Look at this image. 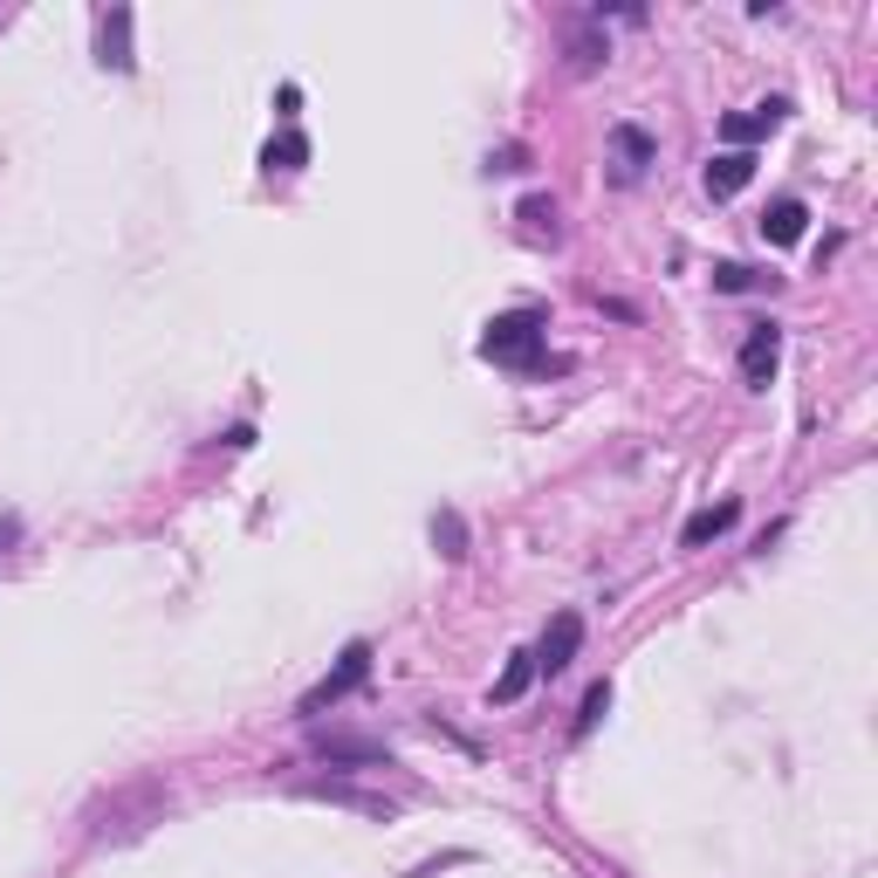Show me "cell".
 <instances>
[{
  "mask_svg": "<svg viewBox=\"0 0 878 878\" xmlns=\"http://www.w3.org/2000/svg\"><path fill=\"white\" fill-rule=\"evenodd\" d=\"M481 357L488 365H536L542 357V309H508V316H495L488 323V337H481Z\"/></svg>",
  "mask_w": 878,
  "mask_h": 878,
  "instance_id": "cell-1",
  "label": "cell"
},
{
  "mask_svg": "<svg viewBox=\"0 0 878 878\" xmlns=\"http://www.w3.org/2000/svg\"><path fill=\"white\" fill-rule=\"evenodd\" d=\"M371 680V646H365V638H350V646H343V659L323 672V680H316L302 700H296V714H323V707H337L343 694H357V687H365Z\"/></svg>",
  "mask_w": 878,
  "mask_h": 878,
  "instance_id": "cell-2",
  "label": "cell"
},
{
  "mask_svg": "<svg viewBox=\"0 0 878 878\" xmlns=\"http://www.w3.org/2000/svg\"><path fill=\"white\" fill-rule=\"evenodd\" d=\"M577 646H583V618L577 611H556L549 631H542V646H536V672H549V680H556V672L577 659Z\"/></svg>",
  "mask_w": 878,
  "mask_h": 878,
  "instance_id": "cell-3",
  "label": "cell"
},
{
  "mask_svg": "<svg viewBox=\"0 0 878 878\" xmlns=\"http://www.w3.org/2000/svg\"><path fill=\"white\" fill-rule=\"evenodd\" d=\"M789 117V103L782 97H769V103H755V110H735V117H721V138H728V151H748L755 138H769L776 124Z\"/></svg>",
  "mask_w": 878,
  "mask_h": 878,
  "instance_id": "cell-4",
  "label": "cell"
},
{
  "mask_svg": "<svg viewBox=\"0 0 878 878\" xmlns=\"http://www.w3.org/2000/svg\"><path fill=\"white\" fill-rule=\"evenodd\" d=\"M776 365H782V330H776V323H755L748 343H741V378L762 391V385L776 378Z\"/></svg>",
  "mask_w": 878,
  "mask_h": 878,
  "instance_id": "cell-5",
  "label": "cell"
},
{
  "mask_svg": "<svg viewBox=\"0 0 878 878\" xmlns=\"http://www.w3.org/2000/svg\"><path fill=\"white\" fill-rule=\"evenodd\" d=\"M97 49H103L97 62H103V69H117V76H124V69L138 62V56H131V8H110V14L97 21Z\"/></svg>",
  "mask_w": 878,
  "mask_h": 878,
  "instance_id": "cell-6",
  "label": "cell"
},
{
  "mask_svg": "<svg viewBox=\"0 0 878 878\" xmlns=\"http://www.w3.org/2000/svg\"><path fill=\"white\" fill-rule=\"evenodd\" d=\"M611 151H618V179H625V186H631V179L659 158L652 131H638V124H611Z\"/></svg>",
  "mask_w": 878,
  "mask_h": 878,
  "instance_id": "cell-7",
  "label": "cell"
},
{
  "mask_svg": "<svg viewBox=\"0 0 878 878\" xmlns=\"http://www.w3.org/2000/svg\"><path fill=\"white\" fill-rule=\"evenodd\" d=\"M735 522H741V501H714V508L687 515V529H680V549H707L714 536H728Z\"/></svg>",
  "mask_w": 878,
  "mask_h": 878,
  "instance_id": "cell-8",
  "label": "cell"
},
{
  "mask_svg": "<svg viewBox=\"0 0 878 878\" xmlns=\"http://www.w3.org/2000/svg\"><path fill=\"white\" fill-rule=\"evenodd\" d=\"M804 227H810V207H804V199H776V207L762 213V241H769V248H796V241H804Z\"/></svg>",
  "mask_w": 878,
  "mask_h": 878,
  "instance_id": "cell-9",
  "label": "cell"
},
{
  "mask_svg": "<svg viewBox=\"0 0 878 878\" xmlns=\"http://www.w3.org/2000/svg\"><path fill=\"white\" fill-rule=\"evenodd\" d=\"M748 179H755V151H714V166H707V192L714 199H735Z\"/></svg>",
  "mask_w": 878,
  "mask_h": 878,
  "instance_id": "cell-10",
  "label": "cell"
},
{
  "mask_svg": "<svg viewBox=\"0 0 878 878\" xmlns=\"http://www.w3.org/2000/svg\"><path fill=\"white\" fill-rule=\"evenodd\" d=\"M323 762H357V769H385V741H350V735H323L316 741Z\"/></svg>",
  "mask_w": 878,
  "mask_h": 878,
  "instance_id": "cell-11",
  "label": "cell"
},
{
  "mask_svg": "<svg viewBox=\"0 0 878 878\" xmlns=\"http://www.w3.org/2000/svg\"><path fill=\"white\" fill-rule=\"evenodd\" d=\"M529 680H536V652H508V666H501V680H495V707H515V700H522L529 694Z\"/></svg>",
  "mask_w": 878,
  "mask_h": 878,
  "instance_id": "cell-12",
  "label": "cell"
},
{
  "mask_svg": "<svg viewBox=\"0 0 878 878\" xmlns=\"http://www.w3.org/2000/svg\"><path fill=\"white\" fill-rule=\"evenodd\" d=\"M261 166H268V172H302V166H309V138H302V131H282V138H268Z\"/></svg>",
  "mask_w": 878,
  "mask_h": 878,
  "instance_id": "cell-13",
  "label": "cell"
},
{
  "mask_svg": "<svg viewBox=\"0 0 878 878\" xmlns=\"http://www.w3.org/2000/svg\"><path fill=\"white\" fill-rule=\"evenodd\" d=\"M432 542H439V549H447V556H453V563H460V556H467V522H460V515H453V508H439V515H432Z\"/></svg>",
  "mask_w": 878,
  "mask_h": 878,
  "instance_id": "cell-14",
  "label": "cell"
},
{
  "mask_svg": "<svg viewBox=\"0 0 878 878\" xmlns=\"http://www.w3.org/2000/svg\"><path fill=\"white\" fill-rule=\"evenodd\" d=\"M605 714H611V680H597V687L583 694V707H577V728H570V735L583 741V735H590L597 721H605Z\"/></svg>",
  "mask_w": 878,
  "mask_h": 878,
  "instance_id": "cell-15",
  "label": "cell"
},
{
  "mask_svg": "<svg viewBox=\"0 0 878 878\" xmlns=\"http://www.w3.org/2000/svg\"><path fill=\"white\" fill-rule=\"evenodd\" d=\"M605 56H611V42H597V34H577V42H570V69H577V76H590Z\"/></svg>",
  "mask_w": 878,
  "mask_h": 878,
  "instance_id": "cell-16",
  "label": "cell"
},
{
  "mask_svg": "<svg viewBox=\"0 0 878 878\" xmlns=\"http://www.w3.org/2000/svg\"><path fill=\"white\" fill-rule=\"evenodd\" d=\"M755 282H762V275L741 268V261H721V268H714V289H721V296H741V289H755Z\"/></svg>",
  "mask_w": 878,
  "mask_h": 878,
  "instance_id": "cell-17",
  "label": "cell"
},
{
  "mask_svg": "<svg viewBox=\"0 0 878 878\" xmlns=\"http://www.w3.org/2000/svg\"><path fill=\"white\" fill-rule=\"evenodd\" d=\"M522 220H529V227H542V220H556V199H542V192H529V199H522Z\"/></svg>",
  "mask_w": 878,
  "mask_h": 878,
  "instance_id": "cell-18",
  "label": "cell"
},
{
  "mask_svg": "<svg viewBox=\"0 0 878 878\" xmlns=\"http://www.w3.org/2000/svg\"><path fill=\"white\" fill-rule=\"evenodd\" d=\"M522 166H529L522 144H501V158H488V172H522Z\"/></svg>",
  "mask_w": 878,
  "mask_h": 878,
  "instance_id": "cell-19",
  "label": "cell"
},
{
  "mask_svg": "<svg viewBox=\"0 0 878 878\" xmlns=\"http://www.w3.org/2000/svg\"><path fill=\"white\" fill-rule=\"evenodd\" d=\"M296 103H302V90H296V83H282V90H275V117H282V124L296 117Z\"/></svg>",
  "mask_w": 878,
  "mask_h": 878,
  "instance_id": "cell-20",
  "label": "cell"
}]
</instances>
